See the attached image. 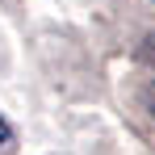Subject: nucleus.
Segmentation results:
<instances>
[{
    "instance_id": "obj_1",
    "label": "nucleus",
    "mask_w": 155,
    "mask_h": 155,
    "mask_svg": "<svg viewBox=\"0 0 155 155\" xmlns=\"http://www.w3.org/2000/svg\"><path fill=\"white\" fill-rule=\"evenodd\" d=\"M13 147H17V134H13V126L0 117V155H13Z\"/></svg>"
},
{
    "instance_id": "obj_2",
    "label": "nucleus",
    "mask_w": 155,
    "mask_h": 155,
    "mask_svg": "<svg viewBox=\"0 0 155 155\" xmlns=\"http://www.w3.org/2000/svg\"><path fill=\"white\" fill-rule=\"evenodd\" d=\"M143 105H147V113H151V122H155V84L143 92Z\"/></svg>"
}]
</instances>
